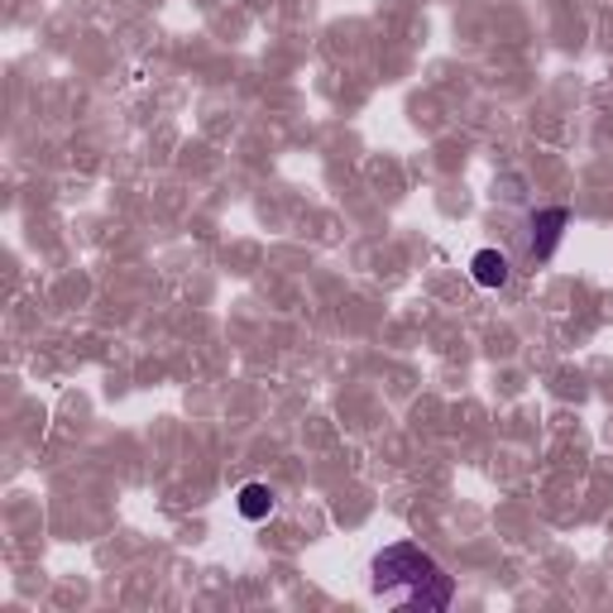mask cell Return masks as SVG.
I'll list each match as a JSON object with an SVG mask.
<instances>
[{
    "instance_id": "277c9868",
    "label": "cell",
    "mask_w": 613,
    "mask_h": 613,
    "mask_svg": "<svg viewBox=\"0 0 613 613\" xmlns=\"http://www.w3.org/2000/svg\"><path fill=\"white\" fill-rule=\"evenodd\" d=\"M235 503H240V518H250V523H264V518L273 513V489L269 485H245Z\"/></svg>"
},
{
    "instance_id": "7a4b0ae2",
    "label": "cell",
    "mask_w": 613,
    "mask_h": 613,
    "mask_svg": "<svg viewBox=\"0 0 613 613\" xmlns=\"http://www.w3.org/2000/svg\"><path fill=\"white\" fill-rule=\"evenodd\" d=\"M570 226V212L566 206H552V212H537L532 216V254L537 259H552L556 250V240H560V230Z\"/></svg>"
},
{
    "instance_id": "3957f363",
    "label": "cell",
    "mask_w": 613,
    "mask_h": 613,
    "mask_svg": "<svg viewBox=\"0 0 613 613\" xmlns=\"http://www.w3.org/2000/svg\"><path fill=\"white\" fill-rule=\"evenodd\" d=\"M469 279H475L479 288H503V283L513 279V264H508L503 250H479L469 259Z\"/></svg>"
},
{
    "instance_id": "6da1fadb",
    "label": "cell",
    "mask_w": 613,
    "mask_h": 613,
    "mask_svg": "<svg viewBox=\"0 0 613 613\" xmlns=\"http://www.w3.org/2000/svg\"><path fill=\"white\" fill-rule=\"evenodd\" d=\"M374 594H394L408 609H446L455 584L417 542H394L374 556Z\"/></svg>"
}]
</instances>
